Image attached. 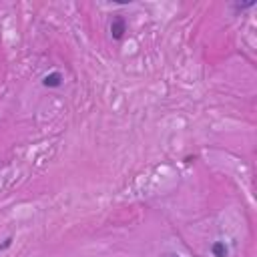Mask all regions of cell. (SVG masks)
Here are the masks:
<instances>
[{"label":"cell","mask_w":257,"mask_h":257,"mask_svg":"<svg viewBox=\"0 0 257 257\" xmlns=\"http://www.w3.org/2000/svg\"><path fill=\"white\" fill-rule=\"evenodd\" d=\"M126 30H128L126 18H124L122 14H116V16H112V20H110V36H112V40L120 42V40L124 38Z\"/></svg>","instance_id":"6da1fadb"},{"label":"cell","mask_w":257,"mask_h":257,"mask_svg":"<svg viewBox=\"0 0 257 257\" xmlns=\"http://www.w3.org/2000/svg\"><path fill=\"white\" fill-rule=\"evenodd\" d=\"M62 82H64V76L58 70H52L46 76H42V86H46V88H58V86H62Z\"/></svg>","instance_id":"7a4b0ae2"},{"label":"cell","mask_w":257,"mask_h":257,"mask_svg":"<svg viewBox=\"0 0 257 257\" xmlns=\"http://www.w3.org/2000/svg\"><path fill=\"white\" fill-rule=\"evenodd\" d=\"M211 255L213 257H229V245L225 241H213L211 243Z\"/></svg>","instance_id":"3957f363"},{"label":"cell","mask_w":257,"mask_h":257,"mask_svg":"<svg viewBox=\"0 0 257 257\" xmlns=\"http://www.w3.org/2000/svg\"><path fill=\"white\" fill-rule=\"evenodd\" d=\"M233 6V10H237V12H243V10H249V8H253L255 6V2H247V4H239V2H235V4H231Z\"/></svg>","instance_id":"277c9868"},{"label":"cell","mask_w":257,"mask_h":257,"mask_svg":"<svg viewBox=\"0 0 257 257\" xmlns=\"http://www.w3.org/2000/svg\"><path fill=\"white\" fill-rule=\"evenodd\" d=\"M10 245H12V235H8V237H6V239L0 243V251H6Z\"/></svg>","instance_id":"5b68a950"},{"label":"cell","mask_w":257,"mask_h":257,"mask_svg":"<svg viewBox=\"0 0 257 257\" xmlns=\"http://www.w3.org/2000/svg\"><path fill=\"white\" fill-rule=\"evenodd\" d=\"M163 257H183V255H179L175 251H167V253H163Z\"/></svg>","instance_id":"8992f818"}]
</instances>
